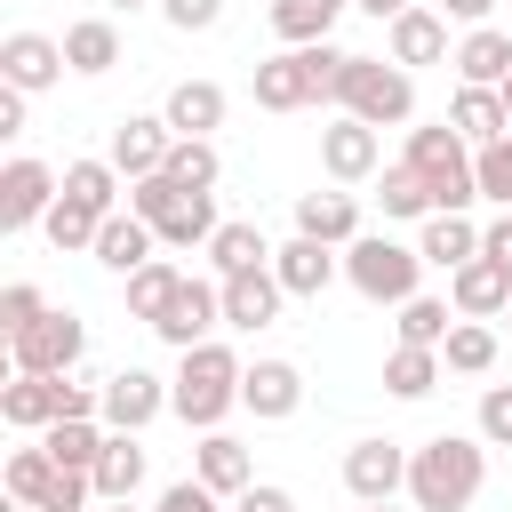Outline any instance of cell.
I'll list each match as a JSON object with an SVG mask.
<instances>
[{
	"label": "cell",
	"mask_w": 512,
	"mask_h": 512,
	"mask_svg": "<svg viewBox=\"0 0 512 512\" xmlns=\"http://www.w3.org/2000/svg\"><path fill=\"white\" fill-rule=\"evenodd\" d=\"M488 488V440L472 432H432L408 448V504L416 512H464Z\"/></svg>",
	"instance_id": "6da1fadb"
},
{
	"label": "cell",
	"mask_w": 512,
	"mask_h": 512,
	"mask_svg": "<svg viewBox=\"0 0 512 512\" xmlns=\"http://www.w3.org/2000/svg\"><path fill=\"white\" fill-rule=\"evenodd\" d=\"M240 376H248V360L232 352V344H192V352H176V384H168V408L192 424V432H224V416L240 408Z\"/></svg>",
	"instance_id": "7a4b0ae2"
},
{
	"label": "cell",
	"mask_w": 512,
	"mask_h": 512,
	"mask_svg": "<svg viewBox=\"0 0 512 512\" xmlns=\"http://www.w3.org/2000/svg\"><path fill=\"white\" fill-rule=\"evenodd\" d=\"M416 176H424V192H432V216H472V200H480V152L448 128V120H424V128H408V152H400Z\"/></svg>",
	"instance_id": "3957f363"
},
{
	"label": "cell",
	"mask_w": 512,
	"mask_h": 512,
	"mask_svg": "<svg viewBox=\"0 0 512 512\" xmlns=\"http://www.w3.org/2000/svg\"><path fill=\"white\" fill-rule=\"evenodd\" d=\"M336 112H352L368 128H408L416 120V72H400L392 56H352V72L336 88Z\"/></svg>",
	"instance_id": "277c9868"
},
{
	"label": "cell",
	"mask_w": 512,
	"mask_h": 512,
	"mask_svg": "<svg viewBox=\"0 0 512 512\" xmlns=\"http://www.w3.org/2000/svg\"><path fill=\"white\" fill-rule=\"evenodd\" d=\"M344 280L368 296V304H408V296H424L416 280H424V256L408 248V240H392V232H360L352 248H344Z\"/></svg>",
	"instance_id": "5b68a950"
},
{
	"label": "cell",
	"mask_w": 512,
	"mask_h": 512,
	"mask_svg": "<svg viewBox=\"0 0 512 512\" xmlns=\"http://www.w3.org/2000/svg\"><path fill=\"white\" fill-rule=\"evenodd\" d=\"M80 352H88V328L72 320V312H40L24 336H8V376H72L80 368Z\"/></svg>",
	"instance_id": "8992f818"
},
{
	"label": "cell",
	"mask_w": 512,
	"mask_h": 512,
	"mask_svg": "<svg viewBox=\"0 0 512 512\" xmlns=\"http://www.w3.org/2000/svg\"><path fill=\"white\" fill-rule=\"evenodd\" d=\"M56 192H64V176H56L48 160L16 152V160L0 168V232H32V224H48Z\"/></svg>",
	"instance_id": "52a82bcc"
},
{
	"label": "cell",
	"mask_w": 512,
	"mask_h": 512,
	"mask_svg": "<svg viewBox=\"0 0 512 512\" xmlns=\"http://www.w3.org/2000/svg\"><path fill=\"white\" fill-rule=\"evenodd\" d=\"M168 152H176V128H168L160 112H128V120H112V144H104V160H112L128 184L160 176V168H168Z\"/></svg>",
	"instance_id": "ba28073f"
},
{
	"label": "cell",
	"mask_w": 512,
	"mask_h": 512,
	"mask_svg": "<svg viewBox=\"0 0 512 512\" xmlns=\"http://www.w3.org/2000/svg\"><path fill=\"white\" fill-rule=\"evenodd\" d=\"M216 328H224V288H216V280H192V272H184V288H176V304H168V312L152 320V336H160L168 352H192V344H208Z\"/></svg>",
	"instance_id": "9c48e42d"
},
{
	"label": "cell",
	"mask_w": 512,
	"mask_h": 512,
	"mask_svg": "<svg viewBox=\"0 0 512 512\" xmlns=\"http://www.w3.org/2000/svg\"><path fill=\"white\" fill-rule=\"evenodd\" d=\"M344 488H352V504H392V496H408V448H400V440H352V448H344Z\"/></svg>",
	"instance_id": "30bf717a"
},
{
	"label": "cell",
	"mask_w": 512,
	"mask_h": 512,
	"mask_svg": "<svg viewBox=\"0 0 512 512\" xmlns=\"http://www.w3.org/2000/svg\"><path fill=\"white\" fill-rule=\"evenodd\" d=\"M240 408L256 416V424H288L296 408H304V368L296 360H248V376H240Z\"/></svg>",
	"instance_id": "8fae6325"
},
{
	"label": "cell",
	"mask_w": 512,
	"mask_h": 512,
	"mask_svg": "<svg viewBox=\"0 0 512 512\" xmlns=\"http://www.w3.org/2000/svg\"><path fill=\"white\" fill-rule=\"evenodd\" d=\"M168 416V384L152 368H112L104 376V432H144Z\"/></svg>",
	"instance_id": "7c38bea8"
},
{
	"label": "cell",
	"mask_w": 512,
	"mask_h": 512,
	"mask_svg": "<svg viewBox=\"0 0 512 512\" xmlns=\"http://www.w3.org/2000/svg\"><path fill=\"white\" fill-rule=\"evenodd\" d=\"M72 64H64V40H48V32H8L0 40V88H24V96H40V88H56Z\"/></svg>",
	"instance_id": "4fadbf2b"
},
{
	"label": "cell",
	"mask_w": 512,
	"mask_h": 512,
	"mask_svg": "<svg viewBox=\"0 0 512 512\" xmlns=\"http://www.w3.org/2000/svg\"><path fill=\"white\" fill-rule=\"evenodd\" d=\"M376 160H384V144H376V128H368V120L336 112V120L320 128V168H328V184H368V176H376Z\"/></svg>",
	"instance_id": "5bb4252c"
},
{
	"label": "cell",
	"mask_w": 512,
	"mask_h": 512,
	"mask_svg": "<svg viewBox=\"0 0 512 512\" xmlns=\"http://www.w3.org/2000/svg\"><path fill=\"white\" fill-rule=\"evenodd\" d=\"M256 104L264 112H304L320 104V80H312V48H280L256 64Z\"/></svg>",
	"instance_id": "9a60e30c"
},
{
	"label": "cell",
	"mask_w": 512,
	"mask_h": 512,
	"mask_svg": "<svg viewBox=\"0 0 512 512\" xmlns=\"http://www.w3.org/2000/svg\"><path fill=\"white\" fill-rule=\"evenodd\" d=\"M216 288H224V328H240V336L272 328L280 304H288V288L272 280V264H264V272H232V280H216Z\"/></svg>",
	"instance_id": "2e32d148"
},
{
	"label": "cell",
	"mask_w": 512,
	"mask_h": 512,
	"mask_svg": "<svg viewBox=\"0 0 512 512\" xmlns=\"http://www.w3.org/2000/svg\"><path fill=\"white\" fill-rule=\"evenodd\" d=\"M448 304H456L464 320H496V312H512V272H504L496 256H472V264L448 272Z\"/></svg>",
	"instance_id": "e0dca14e"
},
{
	"label": "cell",
	"mask_w": 512,
	"mask_h": 512,
	"mask_svg": "<svg viewBox=\"0 0 512 512\" xmlns=\"http://www.w3.org/2000/svg\"><path fill=\"white\" fill-rule=\"evenodd\" d=\"M192 480H200V488H216V496L232 504L240 488H256V456H248L232 432H200V448H192Z\"/></svg>",
	"instance_id": "ac0fdd59"
},
{
	"label": "cell",
	"mask_w": 512,
	"mask_h": 512,
	"mask_svg": "<svg viewBox=\"0 0 512 512\" xmlns=\"http://www.w3.org/2000/svg\"><path fill=\"white\" fill-rule=\"evenodd\" d=\"M344 272V248H320V240H288V248H272V280L288 288V296H320L328 280Z\"/></svg>",
	"instance_id": "d6986e66"
},
{
	"label": "cell",
	"mask_w": 512,
	"mask_h": 512,
	"mask_svg": "<svg viewBox=\"0 0 512 512\" xmlns=\"http://www.w3.org/2000/svg\"><path fill=\"white\" fill-rule=\"evenodd\" d=\"M456 88H504L512 80V32H496V24H480V32H464L456 40Z\"/></svg>",
	"instance_id": "ffe728a7"
},
{
	"label": "cell",
	"mask_w": 512,
	"mask_h": 512,
	"mask_svg": "<svg viewBox=\"0 0 512 512\" xmlns=\"http://www.w3.org/2000/svg\"><path fill=\"white\" fill-rule=\"evenodd\" d=\"M384 40H392V64H400V72L448 64V16H440V8H408L400 24H384Z\"/></svg>",
	"instance_id": "44dd1931"
},
{
	"label": "cell",
	"mask_w": 512,
	"mask_h": 512,
	"mask_svg": "<svg viewBox=\"0 0 512 512\" xmlns=\"http://www.w3.org/2000/svg\"><path fill=\"white\" fill-rule=\"evenodd\" d=\"M224 112H232V96H224L216 80H176V88H168V104H160V120H168L176 136H216V128H224Z\"/></svg>",
	"instance_id": "7402d4cb"
},
{
	"label": "cell",
	"mask_w": 512,
	"mask_h": 512,
	"mask_svg": "<svg viewBox=\"0 0 512 512\" xmlns=\"http://www.w3.org/2000/svg\"><path fill=\"white\" fill-rule=\"evenodd\" d=\"M296 232L320 240V248H352V240H360L352 192H296Z\"/></svg>",
	"instance_id": "603a6c76"
},
{
	"label": "cell",
	"mask_w": 512,
	"mask_h": 512,
	"mask_svg": "<svg viewBox=\"0 0 512 512\" xmlns=\"http://www.w3.org/2000/svg\"><path fill=\"white\" fill-rule=\"evenodd\" d=\"M152 248H160V232H152L136 208L104 216V232H96V264H104V272H120V280H128V272H144V264H152Z\"/></svg>",
	"instance_id": "cb8c5ba5"
},
{
	"label": "cell",
	"mask_w": 512,
	"mask_h": 512,
	"mask_svg": "<svg viewBox=\"0 0 512 512\" xmlns=\"http://www.w3.org/2000/svg\"><path fill=\"white\" fill-rule=\"evenodd\" d=\"M64 64H72L80 80H104V72L120 64V24H112V16H80V24H64Z\"/></svg>",
	"instance_id": "d4e9b609"
},
{
	"label": "cell",
	"mask_w": 512,
	"mask_h": 512,
	"mask_svg": "<svg viewBox=\"0 0 512 512\" xmlns=\"http://www.w3.org/2000/svg\"><path fill=\"white\" fill-rule=\"evenodd\" d=\"M448 128L480 152V144H496V136H512V112H504V96L496 88H456V104H448Z\"/></svg>",
	"instance_id": "484cf974"
},
{
	"label": "cell",
	"mask_w": 512,
	"mask_h": 512,
	"mask_svg": "<svg viewBox=\"0 0 512 512\" xmlns=\"http://www.w3.org/2000/svg\"><path fill=\"white\" fill-rule=\"evenodd\" d=\"M136 488H144V448L136 432H112L96 456V504H136Z\"/></svg>",
	"instance_id": "4316f807"
},
{
	"label": "cell",
	"mask_w": 512,
	"mask_h": 512,
	"mask_svg": "<svg viewBox=\"0 0 512 512\" xmlns=\"http://www.w3.org/2000/svg\"><path fill=\"white\" fill-rule=\"evenodd\" d=\"M440 376H448V360L424 352V344H392V360H384V392L392 400H432Z\"/></svg>",
	"instance_id": "83f0119b"
},
{
	"label": "cell",
	"mask_w": 512,
	"mask_h": 512,
	"mask_svg": "<svg viewBox=\"0 0 512 512\" xmlns=\"http://www.w3.org/2000/svg\"><path fill=\"white\" fill-rule=\"evenodd\" d=\"M0 424L48 432V424H56V376H8V384H0Z\"/></svg>",
	"instance_id": "f1b7e54d"
},
{
	"label": "cell",
	"mask_w": 512,
	"mask_h": 512,
	"mask_svg": "<svg viewBox=\"0 0 512 512\" xmlns=\"http://www.w3.org/2000/svg\"><path fill=\"white\" fill-rule=\"evenodd\" d=\"M344 8H352V0H272V32H280L288 48H320Z\"/></svg>",
	"instance_id": "f546056e"
},
{
	"label": "cell",
	"mask_w": 512,
	"mask_h": 512,
	"mask_svg": "<svg viewBox=\"0 0 512 512\" xmlns=\"http://www.w3.org/2000/svg\"><path fill=\"white\" fill-rule=\"evenodd\" d=\"M120 168L112 160H64V200H80L88 216H120Z\"/></svg>",
	"instance_id": "4dcf8cb0"
},
{
	"label": "cell",
	"mask_w": 512,
	"mask_h": 512,
	"mask_svg": "<svg viewBox=\"0 0 512 512\" xmlns=\"http://www.w3.org/2000/svg\"><path fill=\"white\" fill-rule=\"evenodd\" d=\"M416 256H424V264H440V272H456V264H472V256H480V224H472V216H424Z\"/></svg>",
	"instance_id": "1f68e13d"
},
{
	"label": "cell",
	"mask_w": 512,
	"mask_h": 512,
	"mask_svg": "<svg viewBox=\"0 0 512 512\" xmlns=\"http://www.w3.org/2000/svg\"><path fill=\"white\" fill-rule=\"evenodd\" d=\"M104 440H112V432H104L96 416H64V424H48V432H40V448H48V456H56L64 472H96Z\"/></svg>",
	"instance_id": "d6a6232c"
},
{
	"label": "cell",
	"mask_w": 512,
	"mask_h": 512,
	"mask_svg": "<svg viewBox=\"0 0 512 512\" xmlns=\"http://www.w3.org/2000/svg\"><path fill=\"white\" fill-rule=\"evenodd\" d=\"M208 264H216V280H232V272H264V264H272V240H264L256 224H224V232L208 240Z\"/></svg>",
	"instance_id": "836d02e7"
},
{
	"label": "cell",
	"mask_w": 512,
	"mask_h": 512,
	"mask_svg": "<svg viewBox=\"0 0 512 512\" xmlns=\"http://www.w3.org/2000/svg\"><path fill=\"white\" fill-rule=\"evenodd\" d=\"M176 288H184V272H176L168 256H152L144 272H128V320H144V328H152V320L176 304Z\"/></svg>",
	"instance_id": "e575fe53"
},
{
	"label": "cell",
	"mask_w": 512,
	"mask_h": 512,
	"mask_svg": "<svg viewBox=\"0 0 512 512\" xmlns=\"http://www.w3.org/2000/svg\"><path fill=\"white\" fill-rule=\"evenodd\" d=\"M456 320H464V312H456V304H448V296H408V304H400V320H392V328H400V344H424V352H440V344H448V328H456Z\"/></svg>",
	"instance_id": "d590c367"
},
{
	"label": "cell",
	"mask_w": 512,
	"mask_h": 512,
	"mask_svg": "<svg viewBox=\"0 0 512 512\" xmlns=\"http://www.w3.org/2000/svg\"><path fill=\"white\" fill-rule=\"evenodd\" d=\"M440 360H448V376H488L496 368V328L488 320H456L448 344H440Z\"/></svg>",
	"instance_id": "8d00e7d4"
},
{
	"label": "cell",
	"mask_w": 512,
	"mask_h": 512,
	"mask_svg": "<svg viewBox=\"0 0 512 512\" xmlns=\"http://www.w3.org/2000/svg\"><path fill=\"white\" fill-rule=\"evenodd\" d=\"M192 200H200V192H184L176 176H144V184H128V208H136V216H144L152 232H168V224H176V216H184Z\"/></svg>",
	"instance_id": "74e56055"
},
{
	"label": "cell",
	"mask_w": 512,
	"mask_h": 512,
	"mask_svg": "<svg viewBox=\"0 0 512 512\" xmlns=\"http://www.w3.org/2000/svg\"><path fill=\"white\" fill-rule=\"evenodd\" d=\"M160 176H176L184 192H216L224 160H216V144H208V136H176V152H168V168H160Z\"/></svg>",
	"instance_id": "f35d334b"
},
{
	"label": "cell",
	"mask_w": 512,
	"mask_h": 512,
	"mask_svg": "<svg viewBox=\"0 0 512 512\" xmlns=\"http://www.w3.org/2000/svg\"><path fill=\"white\" fill-rule=\"evenodd\" d=\"M40 232H48V248H56V256H72V248H88V256H96L104 216H88L80 200H64V192H56V208H48V224H40Z\"/></svg>",
	"instance_id": "ab89813d"
},
{
	"label": "cell",
	"mask_w": 512,
	"mask_h": 512,
	"mask_svg": "<svg viewBox=\"0 0 512 512\" xmlns=\"http://www.w3.org/2000/svg\"><path fill=\"white\" fill-rule=\"evenodd\" d=\"M48 480H56V456H48V448H16V456H8V472H0L8 504H32V512H40Z\"/></svg>",
	"instance_id": "60d3db41"
},
{
	"label": "cell",
	"mask_w": 512,
	"mask_h": 512,
	"mask_svg": "<svg viewBox=\"0 0 512 512\" xmlns=\"http://www.w3.org/2000/svg\"><path fill=\"white\" fill-rule=\"evenodd\" d=\"M376 200H384V216H400V224H408V216H432V192H424V176H416L408 160L376 176Z\"/></svg>",
	"instance_id": "b9f144b4"
},
{
	"label": "cell",
	"mask_w": 512,
	"mask_h": 512,
	"mask_svg": "<svg viewBox=\"0 0 512 512\" xmlns=\"http://www.w3.org/2000/svg\"><path fill=\"white\" fill-rule=\"evenodd\" d=\"M480 200H496V208H512V136H496V144H480Z\"/></svg>",
	"instance_id": "7bdbcfd3"
},
{
	"label": "cell",
	"mask_w": 512,
	"mask_h": 512,
	"mask_svg": "<svg viewBox=\"0 0 512 512\" xmlns=\"http://www.w3.org/2000/svg\"><path fill=\"white\" fill-rule=\"evenodd\" d=\"M40 312H48V296H40L32 280H8V288H0V328H8V336H24Z\"/></svg>",
	"instance_id": "ee69618b"
},
{
	"label": "cell",
	"mask_w": 512,
	"mask_h": 512,
	"mask_svg": "<svg viewBox=\"0 0 512 512\" xmlns=\"http://www.w3.org/2000/svg\"><path fill=\"white\" fill-rule=\"evenodd\" d=\"M88 504H96V472H64V464H56V480H48L40 512H88Z\"/></svg>",
	"instance_id": "f6af8a7d"
},
{
	"label": "cell",
	"mask_w": 512,
	"mask_h": 512,
	"mask_svg": "<svg viewBox=\"0 0 512 512\" xmlns=\"http://www.w3.org/2000/svg\"><path fill=\"white\" fill-rule=\"evenodd\" d=\"M480 440L488 448H512V384H488L480 392Z\"/></svg>",
	"instance_id": "bcb514c9"
},
{
	"label": "cell",
	"mask_w": 512,
	"mask_h": 512,
	"mask_svg": "<svg viewBox=\"0 0 512 512\" xmlns=\"http://www.w3.org/2000/svg\"><path fill=\"white\" fill-rule=\"evenodd\" d=\"M160 16H168L176 32H216V24H224V0H160Z\"/></svg>",
	"instance_id": "7dc6e473"
},
{
	"label": "cell",
	"mask_w": 512,
	"mask_h": 512,
	"mask_svg": "<svg viewBox=\"0 0 512 512\" xmlns=\"http://www.w3.org/2000/svg\"><path fill=\"white\" fill-rule=\"evenodd\" d=\"M152 512H224V496H216V488H200V480H176Z\"/></svg>",
	"instance_id": "c3c4849f"
},
{
	"label": "cell",
	"mask_w": 512,
	"mask_h": 512,
	"mask_svg": "<svg viewBox=\"0 0 512 512\" xmlns=\"http://www.w3.org/2000/svg\"><path fill=\"white\" fill-rule=\"evenodd\" d=\"M232 512H296V496H288L280 480H256V488H240V496H232Z\"/></svg>",
	"instance_id": "681fc988"
},
{
	"label": "cell",
	"mask_w": 512,
	"mask_h": 512,
	"mask_svg": "<svg viewBox=\"0 0 512 512\" xmlns=\"http://www.w3.org/2000/svg\"><path fill=\"white\" fill-rule=\"evenodd\" d=\"M480 256H496L512 272V208H496V224H480Z\"/></svg>",
	"instance_id": "f907efd6"
},
{
	"label": "cell",
	"mask_w": 512,
	"mask_h": 512,
	"mask_svg": "<svg viewBox=\"0 0 512 512\" xmlns=\"http://www.w3.org/2000/svg\"><path fill=\"white\" fill-rule=\"evenodd\" d=\"M0 136H24V88H0Z\"/></svg>",
	"instance_id": "816d5d0a"
},
{
	"label": "cell",
	"mask_w": 512,
	"mask_h": 512,
	"mask_svg": "<svg viewBox=\"0 0 512 512\" xmlns=\"http://www.w3.org/2000/svg\"><path fill=\"white\" fill-rule=\"evenodd\" d=\"M488 8H496V0H440V16H456V24H472V32L488 24Z\"/></svg>",
	"instance_id": "f5cc1de1"
},
{
	"label": "cell",
	"mask_w": 512,
	"mask_h": 512,
	"mask_svg": "<svg viewBox=\"0 0 512 512\" xmlns=\"http://www.w3.org/2000/svg\"><path fill=\"white\" fill-rule=\"evenodd\" d=\"M352 8H360V16H376V24H400L416 0H352Z\"/></svg>",
	"instance_id": "db71d44e"
},
{
	"label": "cell",
	"mask_w": 512,
	"mask_h": 512,
	"mask_svg": "<svg viewBox=\"0 0 512 512\" xmlns=\"http://www.w3.org/2000/svg\"><path fill=\"white\" fill-rule=\"evenodd\" d=\"M104 8H160V0H104Z\"/></svg>",
	"instance_id": "11a10c76"
},
{
	"label": "cell",
	"mask_w": 512,
	"mask_h": 512,
	"mask_svg": "<svg viewBox=\"0 0 512 512\" xmlns=\"http://www.w3.org/2000/svg\"><path fill=\"white\" fill-rule=\"evenodd\" d=\"M496 96H504V112H512V80H504V88H496Z\"/></svg>",
	"instance_id": "9f6ffc18"
},
{
	"label": "cell",
	"mask_w": 512,
	"mask_h": 512,
	"mask_svg": "<svg viewBox=\"0 0 512 512\" xmlns=\"http://www.w3.org/2000/svg\"><path fill=\"white\" fill-rule=\"evenodd\" d=\"M0 512H32V504H0Z\"/></svg>",
	"instance_id": "6f0895ef"
},
{
	"label": "cell",
	"mask_w": 512,
	"mask_h": 512,
	"mask_svg": "<svg viewBox=\"0 0 512 512\" xmlns=\"http://www.w3.org/2000/svg\"><path fill=\"white\" fill-rule=\"evenodd\" d=\"M360 512H392V504H360Z\"/></svg>",
	"instance_id": "680465c9"
},
{
	"label": "cell",
	"mask_w": 512,
	"mask_h": 512,
	"mask_svg": "<svg viewBox=\"0 0 512 512\" xmlns=\"http://www.w3.org/2000/svg\"><path fill=\"white\" fill-rule=\"evenodd\" d=\"M104 512H136V504H104Z\"/></svg>",
	"instance_id": "91938a15"
},
{
	"label": "cell",
	"mask_w": 512,
	"mask_h": 512,
	"mask_svg": "<svg viewBox=\"0 0 512 512\" xmlns=\"http://www.w3.org/2000/svg\"><path fill=\"white\" fill-rule=\"evenodd\" d=\"M504 320H512V312H504Z\"/></svg>",
	"instance_id": "94428289"
}]
</instances>
